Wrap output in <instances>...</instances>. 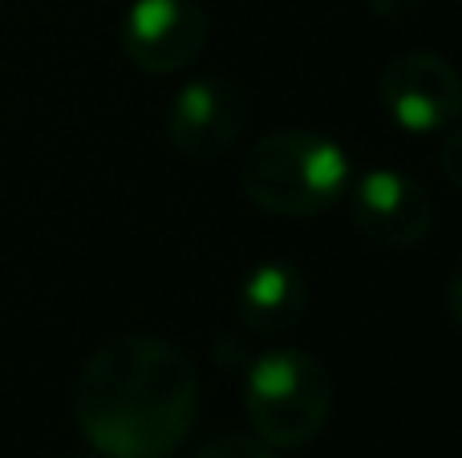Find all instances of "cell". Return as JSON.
Returning a JSON list of instances; mask_svg holds the SVG:
<instances>
[{
  "instance_id": "3",
  "label": "cell",
  "mask_w": 462,
  "mask_h": 458,
  "mask_svg": "<svg viewBox=\"0 0 462 458\" xmlns=\"http://www.w3.org/2000/svg\"><path fill=\"white\" fill-rule=\"evenodd\" d=\"M244 410L272 451H300L325 430L333 381L304 349H268L244 370Z\"/></svg>"
},
{
  "instance_id": "5",
  "label": "cell",
  "mask_w": 462,
  "mask_h": 458,
  "mask_svg": "<svg viewBox=\"0 0 462 458\" xmlns=\"http://www.w3.org/2000/svg\"><path fill=\"white\" fill-rule=\"evenodd\" d=\"M377 102L406 134H442L462 114V78L439 53H402L377 78Z\"/></svg>"
},
{
  "instance_id": "11",
  "label": "cell",
  "mask_w": 462,
  "mask_h": 458,
  "mask_svg": "<svg viewBox=\"0 0 462 458\" xmlns=\"http://www.w3.org/2000/svg\"><path fill=\"white\" fill-rule=\"evenodd\" d=\"M369 8H374L377 16H385V21H406V16H414L418 8L426 5V0H365Z\"/></svg>"
},
{
  "instance_id": "8",
  "label": "cell",
  "mask_w": 462,
  "mask_h": 458,
  "mask_svg": "<svg viewBox=\"0 0 462 458\" xmlns=\"http://www.w3.org/2000/svg\"><path fill=\"white\" fill-rule=\"evenodd\" d=\"M304 308H309V284H304L300 268L292 260H260L239 280L236 313L244 329L255 337L292 329Z\"/></svg>"
},
{
  "instance_id": "4",
  "label": "cell",
  "mask_w": 462,
  "mask_h": 458,
  "mask_svg": "<svg viewBox=\"0 0 462 458\" xmlns=\"http://www.w3.org/2000/svg\"><path fill=\"white\" fill-rule=\"evenodd\" d=\"M208 8L199 0H130L118 24L126 61L143 73L167 78L195 65L208 45Z\"/></svg>"
},
{
  "instance_id": "7",
  "label": "cell",
  "mask_w": 462,
  "mask_h": 458,
  "mask_svg": "<svg viewBox=\"0 0 462 458\" xmlns=\"http://www.w3.org/2000/svg\"><path fill=\"white\" fill-rule=\"evenodd\" d=\"M353 224L377 248H414L426 240L434 224V199L414 175L393 167H374L349 187Z\"/></svg>"
},
{
  "instance_id": "6",
  "label": "cell",
  "mask_w": 462,
  "mask_h": 458,
  "mask_svg": "<svg viewBox=\"0 0 462 458\" xmlns=\"http://www.w3.org/2000/svg\"><path fill=\"white\" fill-rule=\"evenodd\" d=\"M247 126V97L236 81L203 73L179 86L167 110V138L183 159H219Z\"/></svg>"
},
{
  "instance_id": "9",
  "label": "cell",
  "mask_w": 462,
  "mask_h": 458,
  "mask_svg": "<svg viewBox=\"0 0 462 458\" xmlns=\"http://www.w3.org/2000/svg\"><path fill=\"white\" fill-rule=\"evenodd\" d=\"M195 458H276L268 443L260 435H247V430H219L216 438L195 451Z\"/></svg>"
},
{
  "instance_id": "10",
  "label": "cell",
  "mask_w": 462,
  "mask_h": 458,
  "mask_svg": "<svg viewBox=\"0 0 462 458\" xmlns=\"http://www.w3.org/2000/svg\"><path fill=\"white\" fill-rule=\"evenodd\" d=\"M439 167L442 175H447V183L455 187V191H462V126L447 130L439 142Z\"/></svg>"
},
{
  "instance_id": "2",
  "label": "cell",
  "mask_w": 462,
  "mask_h": 458,
  "mask_svg": "<svg viewBox=\"0 0 462 458\" xmlns=\"http://www.w3.org/2000/svg\"><path fill=\"white\" fill-rule=\"evenodd\" d=\"M349 154L320 130H272L239 167L244 195L268 215L304 219L328 211L349 191Z\"/></svg>"
},
{
  "instance_id": "12",
  "label": "cell",
  "mask_w": 462,
  "mask_h": 458,
  "mask_svg": "<svg viewBox=\"0 0 462 458\" xmlns=\"http://www.w3.org/2000/svg\"><path fill=\"white\" fill-rule=\"evenodd\" d=\"M447 313H450V321L462 329V268L450 276V284H447Z\"/></svg>"
},
{
  "instance_id": "13",
  "label": "cell",
  "mask_w": 462,
  "mask_h": 458,
  "mask_svg": "<svg viewBox=\"0 0 462 458\" xmlns=\"http://www.w3.org/2000/svg\"><path fill=\"white\" fill-rule=\"evenodd\" d=\"M65 458H106V454H97V451H89V454H65Z\"/></svg>"
},
{
  "instance_id": "1",
  "label": "cell",
  "mask_w": 462,
  "mask_h": 458,
  "mask_svg": "<svg viewBox=\"0 0 462 458\" xmlns=\"http://www.w3.org/2000/svg\"><path fill=\"white\" fill-rule=\"evenodd\" d=\"M199 414V378L179 345L122 333L89 353L73 386V422L106 458H171Z\"/></svg>"
}]
</instances>
